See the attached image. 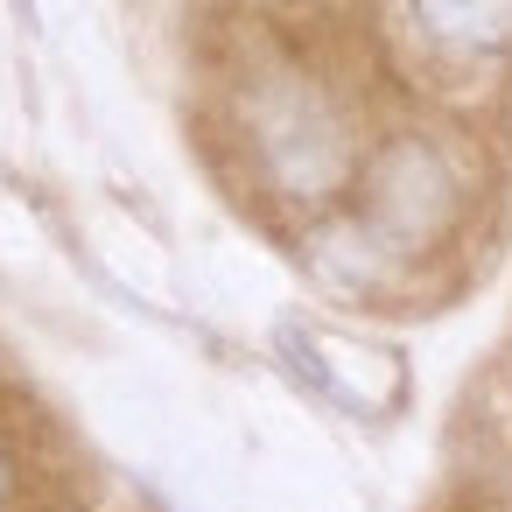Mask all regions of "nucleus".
Masks as SVG:
<instances>
[{"mask_svg":"<svg viewBox=\"0 0 512 512\" xmlns=\"http://www.w3.org/2000/svg\"><path fill=\"white\" fill-rule=\"evenodd\" d=\"M421 29L449 50H498L512 36V0H414Z\"/></svg>","mask_w":512,"mask_h":512,"instance_id":"nucleus-3","label":"nucleus"},{"mask_svg":"<svg viewBox=\"0 0 512 512\" xmlns=\"http://www.w3.org/2000/svg\"><path fill=\"white\" fill-rule=\"evenodd\" d=\"M456 211V176L442 169L435 148L421 141H393L372 169V197H365V218L386 246H421L449 225Z\"/></svg>","mask_w":512,"mask_h":512,"instance_id":"nucleus-2","label":"nucleus"},{"mask_svg":"<svg viewBox=\"0 0 512 512\" xmlns=\"http://www.w3.org/2000/svg\"><path fill=\"white\" fill-rule=\"evenodd\" d=\"M253 141H260L267 176H274L288 197H323V190H337L344 169H351L344 120H337L309 85H274V92L253 106Z\"/></svg>","mask_w":512,"mask_h":512,"instance_id":"nucleus-1","label":"nucleus"},{"mask_svg":"<svg viewBox=\"0 0 512 512\" xmlns=\"http://www.w3.org/2000/svg\"><path fill=\"white\" fill-rule=\"evenodd\" d=\"M0 484H8V470H0Z\"/></svg>","mask_w":512,"mask_h":512,"instance_id":"nucleus-4","label":"nucleus"}]
</instances>
